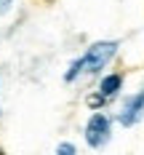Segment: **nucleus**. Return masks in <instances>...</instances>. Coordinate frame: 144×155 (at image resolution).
I'll list each match as a JSON object with an SVG mask.
<instances>
[{"instance_id": "4", "label": "nucleus", "mask_w": 144, "mask_h": 155, "mask_svg": "<svg viewBox=\"0 0 144 155\" xmlns=\"http://www.w3.org/2000/svg\"><path fill=\"white\" fill-rule=\"evenodd\" d=\"M123 80H126V75H123V72H107V75L99 80V88H96V91L101 94L107 102H112L117 94L123 91Z\"/></svg>"}, {"instance_id": "7", "label": "nucleus", "mask_w": 144, "mask_h": 155, "mask_svg": "<svg viewBox=\"0 0 144 155\" xmlns=\"http://www.w3.org/2000/svg\"><path fill=\"white\" fill-rule=\"evenodd\" d=\"M56 155H78V147L72 142H59L56 144Z\"/></svg>"}, {"instance_id": "8", "label": "nucleus", "mask_w": 144, "mask_h": 155, "mask_svg": "<svg viewBox=\"0 0 144 155\" xmlns=\"http://www.w3.org/2000/svg\"><path fill=\"white\" fill-rule=\"evenodd\" d=\"M11 5H14V0H0V16H5L11 11Z\"/></svg>"}, {"instance_id": "3", "label": "nucleus", "mask_w": 144, "mask_h": 155, "mask_svg": "<svg viewBox=\"0 0 144 155\" xmlns=\"http://www.w3.org/2000/svg\"><path fill=\"white\" fill-rule=\"evenodd\" d=\"M144 118V88L136 94H131L126 102H123V107L117 112V123L123 126V128H131V126H136L139 120Z\"/></svg>"}, {"instance_id": "9", "label": "nucleus", "mask_w": 144, "mask_h": 155, "mask_svg": "<svg viewBox=\"0 0 144 155\" xmlns=\"http://www.w3.org/2000/svg\"><path fill=\"white\" fill-rule=\"evenodd\" d=\"M0 155H5V153H3V147H0Z\"/></svg>"}, {"instance_id": "5", "label": "nucleus", "mask_w": 144, "mask_h": 155, "mask_svg": "<svg viewBox=\"0 0 144 155\" xmlns=\"http://www.w3.org/2000/svg\"><path fill=\"white\" fill-rule=\"evenodd\" d=\"M85 104L94 110V112H99L101 107H107L110 102H107V99H104V96H101L99 91H94V94H88V96H85Z\"/></svg>"}, {"instance_id": "2", "label": "nucleus", "mask_w": 144, "mask_h": 155, "mask_svg": "<svg viewBox=\"0 0 144 155\" xmlns=\"http://www.w3.org/2000/svg\"><path fill=\"white\" fill-rule=\"evenodd\" d=\"M83 137H85V144L94 147V150H101L112 137V118L104 115V112H94L88 120H85V128H83Z\"/></svg>"}, {"instance_id": "10", "label": "nucleus", "mask_w": 144, "mask_h": 155, "mask_svg": "<svg viewBox=\"0 0 144 155\" xmlns=\"http://www.w3.org/2000/svg\"><path fill=\"white\" fill-rule=\"evenodd\" d=\"M0 115H3V112H0Z\"/></svg>"}, {"instance_id": "1", "label": "nucleus", "mask_w": 144, "mask_h": 155, "mask_svg": "<svg viewBox=\"0 0 144 155\" xmlns=\"http://www.w3.org/2000/svg\"><path fill=\"white\" fill-rule=\"evenodd\" d=\"M117 40H96L85 48V54H80V67H83V75H99L107 64L117 56Z\"/></svg>"}, {"instance_id": "6", "label": "nucleus", "mask_w": 144, "mask_h": 155, "mask_svg": "<svg viewBox=\"0 0 144 155\" xmlns=\"http://www.w3.org/2000/svg\"><path fill=\"white\" fill-rule=\"evenodd\" d=\"M80 75H83V67H80V59H75V62L67 67V72H64V83H75Z\"/></svg>"}]
</instances>
